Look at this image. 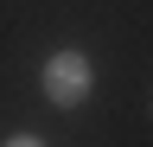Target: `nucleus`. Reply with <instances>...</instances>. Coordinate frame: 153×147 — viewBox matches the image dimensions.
Returning <instances> with one entry per match:
<instances>
[{
    "label": "nucleus",
    "instance_id": "nucleus-1",
    "mask_svg": "<svg viewBox=\"0 0 153 147\" xmlns=\"http://www.w3.org/2000/svg\"><path fill=\"white\" fill-rule=\"evenodd\" d=\"M45 90H51V102H76L89 90V64L76 58V51H57L51 70H45Z\"/></svg>",
    "mask_w": 153,
    "mask_h": 147
},
{
    "label": "nucleus",
    "instance_id": "nucleus-2",
    "mask_svg": "<svg viewBox=\"0 0 153 147\" xmlns=\"http://www.w3.org/2000/svg\"><path fill=\"white\" fill-rule=\"evenodd\" d=\"M7 147H38V141H32V134H19V141H7Z\"/></svg>",
    "mask_w": 153,
    "mask_h": 147
}]
</instances>
